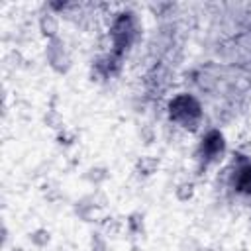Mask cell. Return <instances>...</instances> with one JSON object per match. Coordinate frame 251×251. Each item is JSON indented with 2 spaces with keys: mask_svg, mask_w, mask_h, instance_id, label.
Here are the masks:
<instances>
[{
  "mask_svg": "<svg viewBox=\"0 0 251 251\" xmlns=\"http://www.w3.org/2000/svg\"><path fill=\"white\" fill-rule=\"evenodd\" d=\"M169 114H171V120L182 124L184 127H194L196 122L200 120V106L192 96L182 94L169 104Z\"/></svg>",
  "mask_w": 251,
  "mask_h": 251,
  "instance_id": "1",
  "label": "cell"
},
{
  "mask_svg": "<svg viewBox=\"0 0 251 251\" xmlns=\"http://www.w3.org/2000/svg\"><path fill=\"white\" fill-rule=\"evenodd\" d=\"M224 149V137L220 131H210L204 139H202V153L206 159H214L222 153Z\"/></svg>",
  "mask_w": 251,
  "mask_h": 251,
  "instance_id": "2",
  "label": "cell"
},
{
  "mask_svg": "<svg viewBox=\"0 0 251 251\" xmlns=\"http://www.w3.org/2000/svg\"><path fill=\"white\" fill-rule=\"evenodd\" d=\"M233 186L241 192H249L251 190V163L243 161L233 175Z\"/></svg>",
  "mask_w": 251,
  "mask_h": 251,
  "instance_id": "3",
  "label": "cell"
}]
</instances>
